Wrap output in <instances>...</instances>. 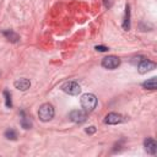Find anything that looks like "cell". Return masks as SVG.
Segmentation results:
<instances>
[{"mask_svg": "<svg viewBox=\"0 0 157 157\" xmlns=\"http://www.w3.org/2000/svg\"><path fill=\"white\" fill-rule=\"evenodd\" d=\"M54 107L49 103H44L39 107V110H38V117L42 121H49L54 118Z\"/></svg>", "mask_w": 157, "mask_h": 157, "instance_id": "cell-1", "label": "cell"}, {"mask_svg": "<svg viewBox=\"0 0 157 157\" xmlns=\"http://www.w3.org/2000/svg\"><path fill=\"white\" fill-rule=\"evenodd\" d=\"M81 105L86 112H92L97 107V98L93 93H85L81 97Z\"/></svg>", "mask_w": 157, "mask_h": 157, "instance_id": "cell-2", "label": "cell"}, {"mask_svg": "<svg viewBox=\"0 0 157 157\" xmlns=\"http://www.w3.org/2000/svg\"><path fill=\"white\" fill-rule=\"evenodd\" d=\"M119 65H120V59L115 55H108V56L103 58V60H102V66L108 70H114Z\"/></svg>", "mask_w": 157, "mask_h": 157, "instance_id": "cell-3", "label": "cell"}, {"mask_svg": "<svg viewBox=\"0 0 157 157\" xmlns=\"http://www.w3.org/2000/svg\"><path fill=\"white\" fill-rule=\"evenodd\" d=\"M61 90L67 93V94H71V96H77L80 92H81V87L78 83H76L75 81H67L65 82L63 86H61Z\"/></svg>", "mask_w": 157, "mask_h": 157, "instance_id": "cell-4", "label": "cell"}, {"mask_svg": "<svg viewBox=\"0 0 157 157\" xmlns=\"http://www.w3.org/2000/svg\"><path fill=\"white\" fill-rule=\"evenodd\" d=\"M155 67H156V64H155L153 61H151V60H146V59L141 60L140 64L137 65V70H139L140 74H146V72L153 70Z\"/></svg>", "mask_w": 157, "mask_h": 157, "instance_id": "cell-5", "label": "cell"}, {"mask_svg": "<svg viewBox=\"0 0 157 157\" xmlns=\"http://www.w3.org/2000/svg\"><path fill=\"white\" fill-rule=\"evenodd\" d=\"M69 118H70V120H72L74 123L81 124V123H83V121L86 120L87 114H86L83 110H78V109H76V110H72V112L69 114Z\"/></svg>", "mask_w": 157, "mask_h": 157, "instance_id": "cell-6", "label": "cell"}, {"mask_svg": "<svg viewBox=\"0 0 157 157\" xmlns=\"http://www.w3.org/2000/svg\"><path fill=\"white\" fill-rule=\"evenodd\" d=\"M123 120H124L123 117H121L120 114H118V113H114V112L108 113V114L105 115V118H104V123H105V124H109V125L119 124V123H121Z\"/></svg>", "mask_w": 157, "mask_h": 157, "instance_id": "cell-7", "label": "cell"}, {"mask_svg": "<svg viewBox=\"0 0 157 157\" xmlns=\"http://www.w3.org/2000/svg\"><path fill=\"white\" fill-rule=\"evenodd\" d=\"M144 146H145V150L147 151V153L156 155V152H157V142L152 137H147L144 141Z\"/></svg>", "mask_w": 157, "mask_h": 157, "instance_id": "cell-8", "label": "cell"}, {"mask_svg": "<svg viewBox=\"0 0 157 157\" xmlns=\"http://www.w3.org/2000/svg\"><path fill=\"white\" fill-rule=\"evenodd\" d=\"M13 85H15V87H16L17 90H20V91H26V90L29 88L31 82H29L28 78H18L17 81H15Z\"/></svg>", "mask_w": 157, "mask_h": 157, "instance_id": "cell-9", "label": "cell"}, {"mask_svg": "<svg viewBox=\"0 0 157 157\" xmlns=\"http://www.w3.org/2000/svg\"><path fill=\"white\" fill-rule=\"evenodd\" d=\"M123 28L125 31L130 29V6L129 5L125 6V17H124V22H123Z\"/></svg>", "mask_w": 157, "mask_h": 157, "instance_id": "cell-10", "label": "cell"}, {"mask_svg": "<svg viewBox=\"0 0 157 157\" xmlns=\"http://www.w3.org/2000/svg\"><path fill=\"white\" fill-rule=\"evenodd\" d=\"M2 34L10 40V42H13V43H16V42H18L20 40V37H18V34L17 33H15L13 31H11V29H7V31H4L2 32Z\"/></svg>", "mask_w": 157, "mask_h": 157, "instance_id": "cell-11", "label": "cell"}, {"mask_svg": "<svg viewBox=\"0 0 157 157\" xmlns=\"http://www.w3.org/2000/svg\"><path fill=\"white\" fill-rule=\"evenodd\" d=\"M142 86H144V88H146V90H156V87H157V78L156 77H151V78H148L147 81H145L144 83H142Z\"/></svg>", "mask_w": 157, "mask_h": 157, "instance_id": "cell-12", "label": "cell"}, {"mask_svg": "<svg viewBox=\"0 0 157 157\" xmlns=\"http://www.w3.org/2000/svg\"><path fill=\"white\" fill-rule=\"evenodd\" d=\"M21 125H22L23 129H31V126H32L31 119L25 115V112L23 110L21 112Z\"/></svg>", "mask_w": 157, "mask_h": 157, "instance_id": "cell-13", "label": "cell"}, {"mask_svg": "<svg viewBox=\"0 0 157 157\" xmlns=\"http://www.w3.org/2000/svg\"><path fill=\"white\" fill-rule=\"evenodd\" d=\"M4 135H5V137H6L7 140H12V141L17 140V132H16V130H13V129H7Z\"/></svg>", "mask_w": 157, "mask_h": 157, "instance_id": "cell-14", "label": "cell"}, {"mask_svg": "<svg viewBox=\"0 0 157 157\" xmlns=\"http://www.w3.org/2000/svg\"><path fill=\"white\" fill-rule=\"evenodd\" d=\"M4 97H5V105L7 108L12 107V102H11V94L9 91H4Z\"/></svg>", "mask_w": 157, "mask_h": 157, "instance_id": "cell-15", "label": "cell"}, {"mask_svg": "<svg viewBox=\"0 0 157 157\" xmlns=\"http://www.w3.org/2000/svg\"><path fill=\"white\" fill-rule=\"evenodd\" d=\"M86 132L90 134V135H91V134H94V132H96V128H94V126H88V128L86 129Z\"/></svg>", "mask_w": 157, "mask_h": 157, "instance_id": "cell-16", "label": "cell"}, {"mask_svg": "<svg viewBox=\"0 0 157 157\" xmlns=\"http://www.w3.org/2000/svg\"><path fill=\"white\" fill-rule=\"evenodd\" d=\"M96 50H98V52H107L108 48L104 47V45H97V47H96Z\"/></svg>", "mask_w": 157, "mask_h": 157, "instance_id": "cell-17", "label": "cell"}, {"mask_svg": "<svg viewBox=\"0 0 157 157\" xmlns=\"http://www.w3.org/2000/svg\"><path fill=\"white\" fill-rule=\"evenodd\" d=\"M104 5H105V7H110L112 6V0H104Z\"/></svg>", "mask_w": 157, "mask_h": 157, "instance_id": "cell-18", "label": "cell"}]
</instances>
